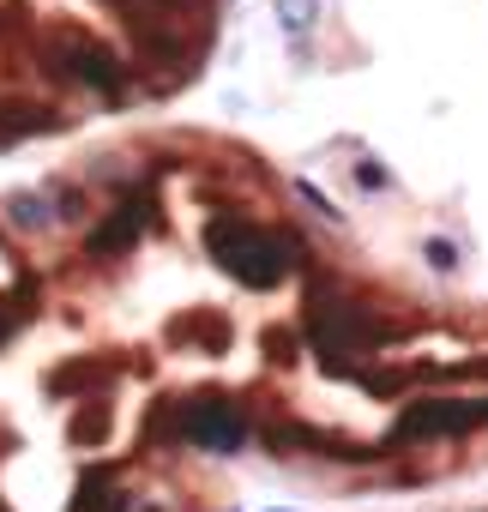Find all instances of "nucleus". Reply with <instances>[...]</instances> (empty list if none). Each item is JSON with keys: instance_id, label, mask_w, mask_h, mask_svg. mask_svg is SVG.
Segmentation results:
<instances>
[{"instance_id": "obj_2", "label": "nucleus", "mask_w": 488, "mask_h": 512, "mask_svg": "<svg viewBox=\"0 0 488 512\" xmlns=\"http://www.w3.org/2000/svg\"><path fill=\"white\" fill-rule=\"evenodd\" d=\"M145 229V205H115L91 235H85V253H97V260H109V253L133 247V235Z\"/></svg>"}, {"instance_id": "obj_3", "label": "nucleus", "mask_w": 488, "mask_h": 512, "mask_svg": "<svg viewBox=\"0 0 488 512\" xmlns=\"http://www.w3.org/2000/svg\"><path fill=\"white\" fill-rule=\"evenodd\" d=\"M7 223H13V229H25V235H43V229L55 223L49 193H7Z\"/></svg>"}, {"instance_id": "obj_1", "label": "nucleus", "mask_w": 488, "mask_h": 512, "mask_svg": "<svg viewBox=\"0 0 488 512\" xmlns=\"http://www.w3.org/2000/svg\"><path fill=\"white\" fill-rule=\"evenodd\" d=\"M410 434H470L488 428V398H428L404 416Z\"/></svg>"}, {"instance_id": "obj_5", "label": "nucleus", "mask_w": 488, "mask_h": 512, "mask_svg": "<svg viewBox=\"0 0 488 512\" xmlns=\"http://www.w3.org/2000/svg\"><path fill=\"white\" fill-rule=\"evenodd\" d=\"M422 260H428L434 272H458V247H452V241H422Z\"/></svg>"}, {"instance_id": "obj_4", "label": "nucleus", "mask_w": 488, "mask_h": 512, "mask_svg": "<svg viewBox=\"0 0 488 512\" xmlns=\"http://www.w3.org/2000/svg\"><path fill=\"white\" fill-rule=\"evenodd\" d=\"M278 25L296 31V37L314 31V25H320V0H278Z\"/></svg>"}]
</instances>
